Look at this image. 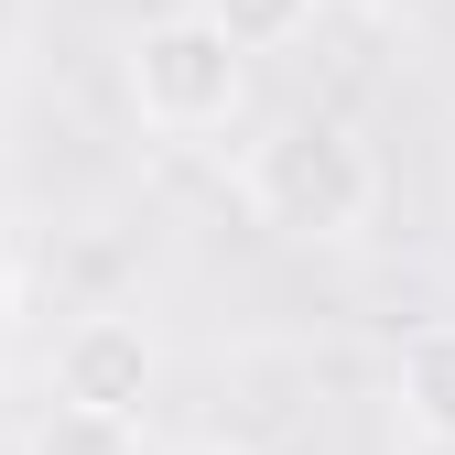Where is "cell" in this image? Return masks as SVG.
Instances as JSON below:
<instances>
[{
    "label": "cell",
    "mask_w": 455,
    "mask_h": 455,
    "mask_svg": "<svg viewBox=\"0 0 455 455\" xmlns=\"http://www.w3.org/2000/svg\"><path fill=\"white\" fill-rule=\"evenodd\" d=\"M239 196L271 239L336 250V239H369V217H379V152L325 108H293L239 152Z\"/></svg>",
    "instance_id": "cell-1"
},
{
    "label": "cell",
    "mask_w": 455,
    "mask_h": 455,
    "mask_svg": "<svg viewBox=\"0 0 455 455\" xmlns=\"http://www.w3.org/2000/svg\"><path fill=\"white\" fill-rule=\"evenodd\" d=\"M120 87L141 108V131H163V141H217L250 108V44L228 33L217 12L185 0V12H152L120 44Z\"/></svg>",
    "instance_id": "cell-2"
},
{
    "label": "cell",
    "mask_w": 455,
    "mask_h": 455,
    "mask_svg": "<svg viewBox=\"0 0 455 455\" xmlns=\"http://www.w3.org/2000/svg\"><path fill=\"white\" fill-rule=\"evenodd\" d=\"M54 402L141 423V402H152V325L141 315H76L54 336Z\"/></svg>",
    "instance_id": "cell-3"
},
{
    "label": "cell",
    "mask_w": 455,
    "mask_h": 455,
    "mask_svg": "<svg viewBox=\"0 0 455 455\" xmlns=\"http://www.w3.org/2000/svg\"><path fill=\"white\" fill-rule=\"evenodd\" d=\"M402 402L434 444H455V325H423L412 347H402Z\"/></svg>",
    "instance_id": "cell-4"
},
{
    "label": "cell",
    "mask_w": 455,
    "mask_h": 455,
    "mask_svg": "<svg viewBox=\"0 0 455 455\" xmlns=\"http://www.w3.org/2000/svg\"><path fill=\"white\" fill-rule=\"evenodd\" d=\"M196 12H217V22L239 33L250 54H282V44H304V22H315V0H196Z\"/></svg>",
    "instance_id": "cell-5"
},
{
    "label": "cell",
    "mask_w": 455,
    "mask_h": 455,
    "mask_svg": "<svg viewBox=\"0 0 455 455\" xmlns=\"http://www.w3.org/2000/svg\"><path fill=\"white\" fill-rule=\"evenodd\" d=\"M12 315H22V271H12V250H0V347H12Z\"/></svg>",
    "instance_id": "cell-6"
},
{
    "label": "cell",
    "mask_w": 455,
    "mask_h": 455,
    "mask_svg": "<svg viewBox=\"0 0 455 455\" xmlns=\"http://www.w3.org/2000/svg\"><path fill=\"white\" fill-rule=\"evenodd\" d=\"M358 12H379V22H412V12H434V0H358Z\"/></svg>",
    "instance_id": "cell-7"
},
{
    "label": "cell",
    "mask_w": 455,
    "mask_h": 455,
    "mask_svg": "<svg viewBox=\"0 0 455 455\" xmlns=\"http://www.w3.org/2000/svg\"><path fill=\"white\" fill-rule=\"evenodd\" d=\"M174 455H250V444H217V434H196V444H174Z\"/></svg>",
    "instance_id": "cell-8"
}]
</instances>
